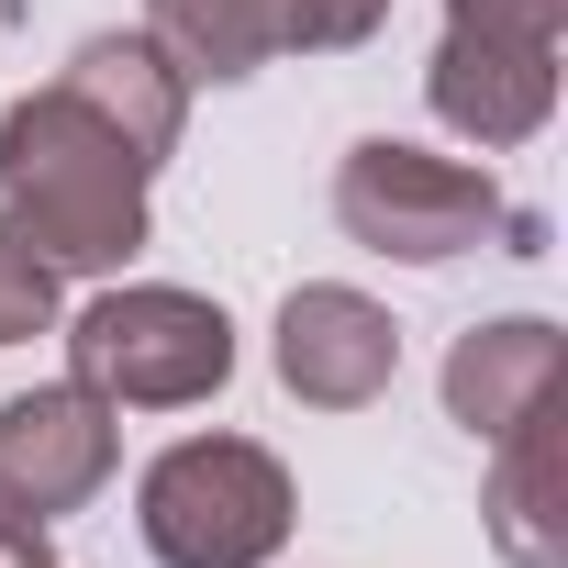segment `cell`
<instances>
[{"instance_id": "cell-7", "label": "cell", "mask_w": 568, "mask_h": 568, "mask_svg": "<svg viewBox=\"0 0 568 568\" xmlns=\"http://www.w3.org/2000/svg\"><path fill=\"white\" fill-rule=\"evenodd\" d=\"M278 390L313 402V413H368L390 379H402V324L346 291V278H302L291 302H278Z\"/></svg>"}, {"instance_id": "cell-13", "label": "cell", "mask_w": 568, "mask_h": 568, "mask_svg": "<svg viewBox=\"0 0 568 568\" xmlns=\"http://www.w3.org/2000/svg\"><path fill=\"white\" fill-rule=\"evenodd\" d=\"M0 568H57V557H45V524H12V535H0Z\"/></svg>"}, {"instance_id": "cell-8", "label": "cell", "mask_w": 568, "mask_h": 568, "mask_svg": "<svg viewBox=\"0 0 568 568\" xmlns=\"http://www.w3.org/2000/svg\"><path fill=\"white\" fill-rule=\"evenodd\" d=\"M568 390V335L546 324V313H501V324H468L457 346H446V413L490 446V435H513L524 413H546Z\"/></svg>"}, {"instance_id": "cell-10", "label": "cell", "mask_w": 568, "mask_h": 568, "mask_svg": "<svg viewBox=\"0 0 568 568\" xmlns=\"http://www.w3.org/2000/svg\"><path fill=\"white\" fill-rule=\"evenodd\" d=\"M57 79H68V90H79L112 134H134V145L168 168V145H179V123H190V79H179V68L145 45V34H90Z\"/></svg>"}, {"instance_id": "cell-11", "label": "cell", "mask_w": 568, "mask_h": 568, "mask_svg": "<svg viewBox=\"0 0 568 568\" xmlns=\"http://www.w3.org/2000/svg\"><path fill=\"white\" fill-rule=\"evenodd\" d=\"M390 23V0H278V57H346Z\"/></svg>"}, {"instance_id": "cell-9", "label": "cell", "mask_w": 568, "mask_h": 568, "mask_svg": "<svg viewBox=\"0 0 568 568\" xmlns=\"http://www.w3.org/2000/svg\"><path fill=\"white\" fill-rule=\"evenodd\" d=\"M568 402V390H557ZM524 413L513 435H490V546L513 568H568V413Z\"/></svg>"}, {"instance_id": "cell-3", "label": "cell", "mask_w": 568, "mask_h": 568, "mask_svg": "<svg viewBox=\"0 0 568 568\" xmlns=\"http://www.w3.org/2000/svg\"><path fill=\"white\" fill-rule=\"evenodd\" d=\"M291 468L256 435H179L134 479V535L156 568H267L291 546Z\"/></svg>"}, {"instance_id": "cell-2", "label": "cell", "mask_w": 568, "mask_h": 568, "mask_svg": "<svg viewBox=\"0 0 568 568\" xmlns=\"http://www.w3.org/2000/svg\"><path fill=\"white\" fill-rule=\"evenodd\" d=\"M335 223L368 245V256H402V267H446V256H535L546 223L468 156H435V145H402V134H368L346 145L335 168Z\"/></svg>"}, {"instance_id": "cell-5", "label": "cell", "mask_w": 568, "mask_h": 568, "mask_svg": "<svg viewBox=\"0 0 568 568\" xmlns=\"http://www.w3.org/2000/svg\"><path fill=\"white\" fill-rule=\"evenodd\" d=\"M557 45H568V0H446V34H435V68H424L435 123L468 134L479 156L546 134Z\"/></svg>"}, {"instance_id": "cell-4", "label": "cell", "mask_w": 568, "mask_h": 568, "mask_svg": "<svg viewBox=\"0 0 568 568\" xmlns=\"http://www.w3.org/2000/svg\"><path fill=\"white\" fill-rule=\"evenodd\" d=\"M68 379L112 413H190L234 379V324L201 291H168V278H134V291H101L68 324Z\"/></svg>"}, {"instance_id": "cell-6", "label": "cell", "mask_w": 568, "mask_h": 568, "mask_svg": "<svg viewBox=\"0 0 568 568\" xmlns=\"http://www.w3.org/2000/svg\"><path fill=\"white\" fill-rule=\"evenodd\" d=\"M112 468H123V424H112V402H90L79 379L0 402V513L57 524V513L101 501Z\"/></svg>"}, {"instance_id": "cell-14", "label": "cell", "mask_w": 568, "mask_h": 568, "mask_svg": "<svg viewBox=\"0 0 568 568\" xmlns=\"http://www.w3.org/2000/svg\"><path fill=\"white\" fill-rule=\"evenodd\" d=\"M12 524H23V513H0V535H12Z\"/></svg>"}, {"instance_id": "cell-12", "label": "cell", "mask_w": 568, "mask_h": 568, "mask_svg": "<svg viewBox=\"0 0 568 568\" xmlns=\"http://www.w3.org/2000/svg\"><path fill=\"white\" fill-rule=\"evenodd\" d=\"M45 324H57V267L0 234V346H34Z\"/></svg>"}, {"instance_id": "cell-1", "label": "cell", "mask_w": 568, "mask_h": 568, "mask_svg": "<svg viewBox=\"0 0 568 568\" xmlns=\"http://www.w3.org/2000/svg\"><path fill=\"white\" fill-rule=\"evenodd\" d=\"M145 190H156V156L112 134L68 79L0 112V234L45 256L57 278H112L145 245Z\"/></svg>"}]
</instances>
